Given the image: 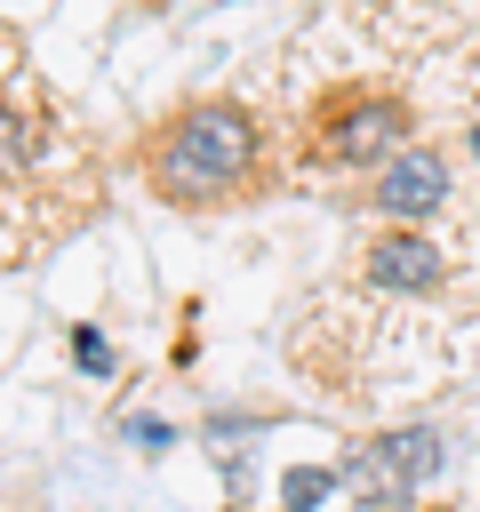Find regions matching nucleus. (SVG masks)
I'll return each instance as SVG.
<instances>
[{
    "label": "nucleus",
    "instance_id": "4",
    "mask_svg": "<svg viewBox=\"0 0 480 512\" xmlns=\"http://www.w3.org/2000/svg\"><path fill=\"white\" fill-rule=\"evenodd\" d=\"M384 224H424V216H440L448 208V160L432 152V144H408V152H392L384 168H376V184L360 192Z\"/></svg>",
    "mask_w": 480,
    "mask_h": 512
},
{
    "label": "nucleus",
    "instance_id": "8",
    "mask_svg": "<svg viewBox=\"0 0 480 512\" xmlns=\"http://www.w3.org/2000/svg\"><path fill=\"white\" fill-rule=\"evenodd\" d=\"M128 440H136L144 456H168V448H176V424H168V416H128Z\"/></svg>",
    "mask_w": 480,
    "mask_h": 512
},
{
    "label": "nucleus",
    "instance_id": "7",
    "mask_svg": "<svg viewBox=\"0 0 480 512\" xmlns=\"http://www.w3.org/2000/svg\"><path fill=\"white\" fill-rule=\"evenodd\" d=\"M72 368H80V376H112V344H104L96 328H72Z\"/></svg>",
    "mask_w": 480,
    "mask_h": 512
},
{
    "label": "nucleus",
    "instance_id": "3",
    "mask_svg": "<svg viewBox=\"0 0 480 512\" xmlns=\"http://www.w3.org/2000/svg\"><path fill=\"white\" fill-rule=\"evenodd\" d=\"M440 464H448L440 432H432V424H400V432H376L368 448H352L336 472H344L352 504H376V512H384V504H408L416 488H432Z\"/></svg>",
    "mask_w": 480,
    "mask_h": 512
},
{
    "label": "nucleus",
    "instance_id": "1",
    "mask_svg": "<svg viewBox=\"0 0 480 512\" xmlns=\"http://www.w3.org/2000/svg\"><path fill=\"white\" fill-rule=\"evenodd\" d=\"M264 176V128L248 104L232 96H200L184 112H168L144 144V184L152 200L184 208V216H208V208H232L248 200Z\"/></svg>",
    "mask_w": 480,
    "mask_h": 512
},
{
    "label": "nucleus",
    "instance_id": "2",
    "mask_svg": "<svg viewBox=\"0 0 480 512\" xmlns=\"http://www.w3.org/2000/svg\"><path fill=\"white\" fill-rule=\"evenodd\" d=\"M408 136H416V112L392 88H336L312 120V152L328 168H384L392 152H408Z\"/></svg>",
    "mask_w": 480,
    "mask_h": 512
},
{
    "label": "nucleus",
    "instance_id": "5",
    "mask_svg": "<svg viewBox=\"0 0 480 512\" xmlns=\"http://www.w3.org/2000/svg\"><path fill=\"white\" fill-rule=\"evenodd\" d=\"M360 280H368V288H384V296H432V288L448 280V256H440L416 224H392V232H376V240H368Z\"/></svg>",
    "mask_w": 480,
    "mask_h": 512
},
{
    "label": "nucleus",
    "instance_id": "6",
    "mask_svg": "<svg viewBox=\"0 0 480 512\" xmlns=\"http://www.w3.org/2000/svg\"><path fill=\"white\" fill-rule=\"evenodd\" d=\"M336 488H344V472H328V464H296V472L280 480V504H288V512H320Z\"/></svg>",
    "mask_w": 480,
    "mask_h": 512
}]
</instances>
